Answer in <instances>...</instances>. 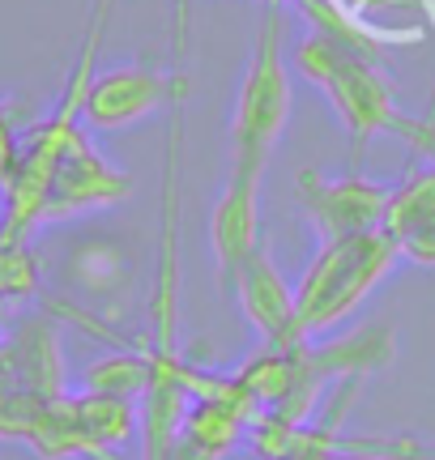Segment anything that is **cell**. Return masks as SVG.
<instances>
[{
    "mask_svg": "<svg viewBox=\"0 0 435 460\" xmlns=\"http://www.w3.org/2000/svg\"><path fill=\"white\" fill-rule=\"evenodd\" d=\"M209 247H214L218 286L226 295L239 264L261 247V188L256 183H222V197L209 209Z\"/></svg>",
    "mask_w": 435,
    "mask_h": 460,
    "instance_id": "obj_9",
    "label": "cell"
},
{
    "mask_svg": "<svg viewBox=\"0 0 435 460\" xmlns=\"http://www.w3.org/2000/svg\"><path fill=\"white\" fill-rule=\"evenodd\" d=\"M385 234L397 247V261H410L419 269H435V209L431 214H414L385 226Z\"/></svg>",
    "mask_w": 435,
    "mask_h": 460,
    "instance_id": "obj_14",
    "label": "cell"
},
{
    "mask_svg": "<svg viewBox=\"0 0 435 460\" xmlns=\"http://www.w3.org/2000/svg\"><path fill=\"white\" fill-rule=\"evenodd\" d=\"M239 312L248 320L261 345L273 349H295L299 341V312H295V286L282 278V269L273 264L269 247L261 243L248 261L239 264V273L231 278V290Z\"/></svg>",
    "mask_w": 435,
    "mask_h": 460,
    "instance_id": "obj_8",
    "label": "cell"
},
{
    "mask_svg": "<svg viewBox=\"0 0 435 460\" xmlns=\"http://www.w3.org/2000/svg\"><path fill=\"white\" fill-rule=\"evenodd\" d=\"M303 17H307V31L324 34V39H333L342 48H354L371 56V60H385V51L393 43H414L419 34H385V31H371V26H359L354 17H346L337 9V0H290Z\"/></svg>",
    "mask_w": 435,
    "mask_h": 460,
    "instance_id": "obj_11",
    "label": "cell"
},
{
    "mask_svg": "<svg viewBox=\"0 0 435 460\" xmlns=\"http://www.w3.org/2000/svg\"><path fill=\"white\" fill-rule=\"evenodd\" d=\"M150 379H154V367L146 358V349H116V354H107V358L85 367V393L141 401L150 393Z\"/></svg>",
    "mask_w": 435,
    "mask_h": 460,
    "instance_id": "obj_12",
    "label": "cell"
},
{
    "mask_svg": "<svg viewBox=\"0 0 435 460\" xmlns=\"http://www.w3.org/2000/svg\"><path fill=\"white\" fill-rule=\"evenodd\" d=\"M184 17H188V0H180V56L171 68H158L150 60H133V65H116L102 68L90 77L82 102V124L94 132H120L146 124L150 115L167 111L171 102L192 90V73L184 65Z\"/></svg>",
    "mask_w": 435,
    "mask_h": 460,
    "instance_id": "obj_4",
    "label": "cell"
},
{
    "mask_svg": "<svg viewBox=\"0 0 435 460\" xmlns=\"http://www.w3.org/2000/svg\"><path fill=\"white\" fill-rule=\"evenodd\" d=\"M422 115H427V119H431V124H435V94H431V107H427V111H422Z\"/></svg>",
    "mask_w": 435,
    "mask_h": 460,
    "instance_id": "obj_16",
    "label": "cell"
},
{
    "mask_svg": "<svg viewBox=\"0 0 435 460\" xmlns=\"http://www.w3.org/2000/svg\"><path fill=\"white\" fill-rule=\"evenodd\" d=\"M17 149H22V141H17V124H13V115H9V107L0 102V188H4L9 175H13Z\"/></svg>",
    "mask_w": 435,
    "mask_h": 460,
    "instance_id": "obj_15",
    "label": "cell"
},
{
    "mask_svg": "<svg viewBox=\"0 0 435 460\" xmlns=\"http://www.w3.org/2000/svg\"><path fill=\"white\" fill-rule=\"evenodd\" d=\"M431 209H435V158L414 166V171L388 192L385 226L402 222V217H414V214H431Z\"/></svg>",
    "mask_w": 435,
    "mask_h": 460,
    "instance_id": "obj_13",
    "label": "cell"
},
{
    "mask_svg": "<svg viewBox=\"0 0 435 460\" xmlns=\"http://www.w3.org/2000/svg\"><path fill=\"white\" fill-rule=\"evenodd\" d=\"M286 31L290 13L286 4H265L256 34L248 48V65L235 90L231 111V171L226 180L256 183L265 180V166L282 141L290 102H295V82H290V51H286Z\"/></svg>",
    "mask_w": 435,
    "mask_h": 460,
    "instance_id": "obj_2",
    "label": "cell"
},
{
    "mask_svg": "<svg viewBox=\"0 0 435 460\" xmlns=\"http://www.w3.org/2000/svg\"><path fill=\"white\" fill-rule=\"evenodd\" d=\"M129 192H133V180H129L124 171H116V166L94 149L90 128H77L68 137L56 171H51L43 226L65 222V217H82V214H90V209L120 205V200H129Z\"/></svg>",
    "mask_w": 435,
    "mask_h": 460,
    "instance_id": "obj_6",
    "label": "cell"
},
{
    "mask_svg": "<svg viewBox=\"0 0 435 460\" xmlns=\"http://www.w3.org/2000/svg\"><path fill=\"white\" fill-rule=\"evenodd\" d=\"M388 192L380 180H368L359 171L346 175H329L320 166H303L295 175V200H299L307 226L316 230V239H351L363 230L385 226Z\"/></svg>",
    "mask_w": 435,
    "mask_h": 460,
    "instance_id": "obj_5",
    "label": "cell"
},
{
    "mask_svg": "<svg viewBox=\"0 0 435 460\" xmlns=\"http://www.w3.org/2000/svg\"><path fill=\"white\" fill-rule=\"evenodd\" d=\"M65 281L90 303H111L133 286V256L111 239H82L68 247Z\"/></svg>",
    "mask_w": 435,
    "mask_h": 460,
    "instance_id": "obj_10",
    "label": "cell"
},
{
    "mask_svg": "<svg viewBox=\"0 0 435 460\" xmlns=\"http://www.w3.org/2000/svg\"><path fill=\"white\" fill-rule=\"evenodd\" d=\"M4 303H9V298H0V324H4Z\"/></svg>",
    "mask_w": 435,
    "mask_h": 460,
    "instance_id": "obj_17",
    "label": "cell"
},
{
    "mask_svg": "<svg viewBox=\"0 0 435 460\" xmlns=\"http://www.w3.org/2000/svg\"><path fill=\"white\" fill-rule=\"evenodd\" d=\"M290 65L299 68L303 82H312L329 99V107L342 119V128L351 132L354 158L376 137H397L422 163L435 158V124L427 115L402 111L397 85H393V77L385 73L380 60H371L363 51L342 48L333 39L307 31L290 48Z\"/></svg>",
    "mask_w": 435,
    "mask_h": 460,
    "instance_id": "obj_1",
    "label": "cell"
},
{
    "mask_svg": "<svg viewBox=\"0 0 435 460\" xmlns=\"http://www.w3.org/2000/svg\"><path fill=\"white\" fill-rule=\"evenodd\" d=\"M0 396H65V349L51 315H22L0 337Z\"/></svg>",
    "mask_w": 435,
    "mask_h": 460,
    "instance_id": "obj_7",
    "label": "cell"
},
{
    "mask_svg": "<svg viewBox=\"0 0 435 460\" xmlns=\"http://www.w3.org/2000/svg\"><path fill=\"white\" fill-rule=\"evenodd\" d=\"M393 269H397V247L385 226L351 239H324L295 286L299 341H316L342 320H351Z\"/></svg>",
    "mask_w": 435,
    "mask_h": 460,
    "instance_id": "obj_3",
    "label": "cell"
}]
</instances>
